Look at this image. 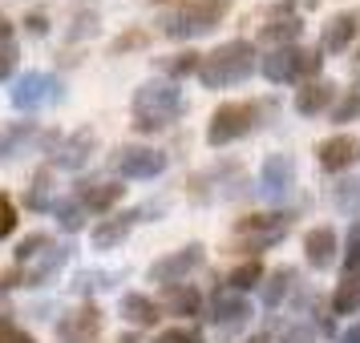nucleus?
I'll use <instances>...</instances> for the list:
<instances>
[{
	"label": "nucleus",
	"mask_w": 360,
	"mask_h": 343,
	"mask_svg": "<svg viewBox=\"0 0 360 343\" xmlns=\"http://www.w3.org/2000/svg\"><path fill=\"white\" fill-rule=\"evenodd\" d=\"M8 36H13V25H8V17L0 13V45H8Z\"/></svg>",
	"instance_id": "obj_45"
},
{
	"label": "nucleus",
	"mask_w": 360,
	"mask_h": 343,
	"mask_svg": "<svg viewBox=\"0 0 360 343\" xmlns=\"http://www.w3.org/2000/svg\"><path fill=\"white\" fill-rule=\"evenodd\" d=\"M247 343H267V335H251V339H247Z\"/></svg>",
	"instance_id": "obj_48"
},
{
	"label": "nucleus",
	"mask_w": 360,
	"mask_h": 343,
	"mask_svg": "<svg viewBox=\"0 0 360 343\" xmlns=\"http://www.w3.org/2000/svg\"><path fill=\"white\" fill-rule=\"evenodd\" d=\"M332 311L336 315H356L360 311V275H348L336 287V295H332Z\"/></svg>",
	"instance_id": "obj_26"
},
{
	"label": "nucleus",
	"mask_w": 360,
	"mask_h": 343,
	"mask_svg": "<svg viewBox=\"0 0 360 343\" xmlns=\"http://www.w3.org/2000/svg\"><path fill=\"white\" fill-rule=\"evenodd\" d=\"M166 307H170V315H198L202 311V295L195 291V287H170V295H166Z\"/></svg>",
	"instance_id": "obj_24"
},
{
	"label": "nucleus",
	"mask_w": 360,
	"mask_h": 343,
	"mask_svg": "<svg viewBox=\"0 0 360 343\" xmlns=\"http://www.w3.org/2000/svg\"><path fill=\"white\" fill-rule=\"evenodd\" d=\"M13 69H17V45L8 41V45H0V81H4Z\"/></svg>",
	"instance_id": "obj_41"
},
{
	"label": "nucleus",
	"mask_w": 360,
	"mask_h": 343,
	"mask_svg": "<svg viewBox=\"0 0 360 343\" xmlns=\"http://www.w3.org/2000/svg\"><path fill=\"white\" fill-rule=\"evenodd\" d=\"M53 218H57V227L61 230H82L85 227V206L82 198H61V202H53Z\"/></svg>",
	"instance_id": "obj_25"
},
{
	"label": "nucleus",
	"mask_w": 360,
	"mask_h": 343,
	"mask_svg": "<svg viewBox=\"0 0 360 343\" xmlns=\"http://www.w3.org/2000/svg\"><path fill=\"white\" fill-rule=\"evenodd\" d=\"M227 13H231V0H195V4H186L182 13L166 17L162 33H166V36H174V41L214 33V29H219V20L227 17Z\"/></svg>",
	"instance_id": "obj_3"
},
{
	"label": "nucleus",
	"mask_w": 360,
	"mask_h": 343,
	"mask_svg": "<svg viewBox=\"0 0 360 343\" xmlns=\"http://www.w3.org/2000/svg\"><path fill=\"white\" fill-rule=\"evenodd\" d=\"M288 227V214L271 210V214H247L235 222V234H259V230H283Z\"/></svg>",
	"instance_id": "obj_27"
},
{
	"label": "nucleus",
	"mask_w": 360,
	"mask_h": 343,
	"mask_svg": "<svg viewBox=\"0 0 360 343\" xmlns=\"http://www.w3.org/2000/svg\"><path fill=\"white\" fill-rule=\"evenodd\" d=\"M45 246H49V238H45V234H29V238L17 246V262H20V267H25V262H33Z\"/></svg>",
	"instance_id": "obj_35"
},
{
	"label": "nucleus",
	"mask_w": 360,
	"mask_h": 343,
	"mask_svg": "<svg viewBox=\"0 0 360 343\" xmlns=\"http://www.w3.org/2000/svg\"><path fill=\"white\" fill-rule=\"evenodd\" d=\"M122 315L130 319L134 327H150V323H158V303L154 299H146V295H122Z\"/></svg>",
	"instance_id": "obj_22"
},
{
	"label": "nucleus",
	"mask_w": 360,
	"mask_h": 343,
	"mask_svg": "<svg viewBox=\"0 0 360 343\" xmlns=\"http://www.w3.org/2000/svg\"><path fill=\"white\" fill-rule=\"evenodd\" d=\"M255 69H259L255 45H251V41H227V45H219L214 53H207V57H202L198 77H202V85H207V89H227V85L247 81Z\"/></svg>",
	"instance_id": "obj_1"
},
{
	"label": "nucleus",
	"mask_w": 360,
	"mask_h": 343,
	"mask_svg": "<svg viewBox=\"0 0 360 343\" xmlns=\"http://www.w3.org/2000/svg\"><path fill=\"white\" fill-rule=\"evenodd\" d=\"M288 343H311V335H308V331H300V327H295L292 335H288Z\"/></svg>",
	"instance_id": "obj_46"
},
{
	"label": "nucleus",
	"mask_w": 360,
	"mask_h": 343,
	"mask_svg": "<svg viewBox=\"0 0 360 343\" xmlns=\"http://www.w3.org/2000/svg\"><path fill=\"white\" fill-rule=\"evenodd\" d=\"M114 170L122 178H158L166 170V154L162 149H150V146H122L114 154Z\"/></svg>",
	"instance_id": "obj_6"
},
{
	"label": "nucleus",
	"mask_w": 360,
	"mask_h": 343,
	"mask_svg": "<svg viewBox=\"0 0 360 343\" xmlns=\"http://www.w3.org/2000/svg\"><path fill=\"white\" fill-rule=\"evenodd\" d=\"M179 114H182V93L174 81H146L134 89V126L142 133L162 130Z\"/></svg>",
	"instance_id": "obj_2"
},
{
	"label": "nucleus",
	"mask_w": 360,
	"mask_h": 343,
	"mask_svg": "<svg viewBox=\"0 0 360 343\" xmlns=\"http://www.w3.org/2000/svg\"><path fill=\"white\" fill-rule=\"evenodd\" d=\"M154 343H202V335L195 327H170L162 335H154Z\"/></svg>",
	"instance_id": "obj_37"
},
{
	"label": "nucleus",
	"mask_w": 360,
	"mask_h": 343,
	"mask_svg": "<svg viewBox=\"0 0 360 343\" xmlns=\"http://www.w3.org/2000/svg\"><path fill=\"white\" fill-rule=\"evenodd\" d=\"M98 33V13H77L73 17V29H69V41H82V36Z\"/></svg>",
	"instance_id": "obj_36"
},
{
	"label": "nucleus",
	"mask_w": 360,
	"mask_h": 343,
	"mask_svg": "<svg viewBox=\"0 0 360 343\" xmlns=\"http://www.w3.org/2000/svg\"><path fill=\"white\" fill-rule=\"evenodd\" d=\"M0 343H37L29 331H20V327L13 323H0Z\"/></svg>",
	"instance_id": "obj_42"
},
{
	"label": "nucleus",
	"mask_w": 360,
	"mask_h": 343,
	"mask_svg": "<svg viewBox=\"0 0 360 343\" xmlns=\"http://www.w3.org/2000/svg\"><path fill=\"white\" fill-rule=\"evenodd\" d=\"M300 65H304V49H295V45H288V49H271L267 57H259V69L267 81H292V77H300Z\"/></svg>",
	"instance_id": "obj_13"
},
{
	"label": "nucleus",
	"mask_w": 360,
	"mask_h": 343,
	"mask_svg": "<svg viewBox=\"0 0 360 343\" xmlns=\"http://www.w3.org/2000/svg\"><path fill=\"white\" fill-rule=\"evenodd\" d=\"M283 234H288V227H283V230H259V234H239L235 250H243V255H255V250H267V246L283 243Z\"/></svg>",
	"instance_id": "obj_29"
},
{
	"label": "nucleus",
	"mask_w": 360,
	"mask_h": 343,
	"mask_svg": "<svg viewBox=\"0 0 360 343\" xmlns=\"http://www.w3.org/2000/svg\"><path fill=\"white\" fill-rule=\"evenodd\" d=\"M360 114V93H348V97L340 101V105H336V114H332V121H352V117Z\"/></svg>",
	"instance_id": "obj_39"
},
{
	"label": "nucleus",
	"mask_w": 360,
	"mask_h": 343,
	"mask_svg": "<svg viewBox=\"0 0 360 343\" xmlns=\"http://www.w3.org/2000/svg\"><path fill=\"white\" fill-rule=\"evenodd\" d=\"M98 331H101V311L98 307H82V311H73V315H65V319L57 323L61 343H89Z\"/></svg>",
	"instance_id": "obj_14"
},
{
	"label": "nucleus",
	"mask_w": 360,
	"mask_h": 343,
	"mask_svg": "<svg viewBox=\"0 0 360 343\" xmlns=\"http://www.w3.org/2000/svg\"><path fill=\"white\" fill-rule=\"evenodd\" d=\"M292 283H295V271H292V267H276L271 275L263 278V291H259L263 307H279V303H283V295L292 291Z\"/></svg>",
	"instance_id": "obj_23"
},
{
	"label": "nucleus",
	"mask_w": 360,
	"mask_h": 343,
	"mask_svg": "<svg viewBox=\"0 0 360 343\" xmlns=\"http://www.w3.org/2000/svg\"><path fill=\"white\" fill-rule=\"evenodd\" d=\"M251 126H255V105H247V101H227V105H219V109L211 114L207 142H211L214 149L231 146V142H239Z\"/></svg>",
	"instance_id": "obj_4"
},
{
	"label": "nucleus",
	"mask_w": 360,
	"mask_h": 343,
	"mask_svg": "<svg viewBox=\"0 0 360 343\" xmlns=\"http://www.w3.org/2000/svg\"><path fill=\"white\" fill-rule=\"evenodd\" d=\"M304 259H308V267H316V271L332 267V262H336V230L332 227L308 230V234H304Z\"/></svg>",
	"instance_id": "obj_16"
},
{
	"label": "nucleus",
	"mask_w": 360,
	"mask_h": 343,
	"mask_svg": "<svg viewBox=\"0 0 360 343\" xmlns=\"http://www.w3.org/2000/svg\"><path fill=\"white\" fill-rule=\"evenodd\" d=\"M134 222H138V210H126V214H110V218H98V227L89 230V238L98 250H114L130 238Z\"/></svg>",
	"instance_id": "obj_11"
},
{
	"label": "nucleus",
	"mask_w": 360,
	"mask_h": 343,
	"mask_svg": "<svg viewBox=\"0 0 360 343\" xmlns=\"http://www.w3.org/2000/svg\"><path fill=\"white\" fill-rule=\"evenodd\" d=\"M61 81L49 77V73H25L13 81V105H17L20 114H29L37 105H45V101H61Z\"/></svg>",
	"instance_id": "obj_5"
},
{
	"label": "nucleus",
	"mask_w": 360,
	"mask_h": 343,
	"mask_svg": "<svg viewBox=\"0 0 360 343\" xmlns=\"http://www.w3.org/2000/svg\"><path fill=\"white\" fill-rule=\"evenodd\" d=\"M105 278L110 275H101V271H82V275H77V291L89 295V291H98V287H110Z\"/></svg>",
	"instance_id": "obj_40"
},
{
	"label": "nucleus",
	"mask_w": 360,
	"mask_h": 343,
	"mask_svg": "<svg viewBox=\"0 0 360 343\" xmlns=\"http://www.w3.org/2000/svg\"><path fill=\"white\" fill-rule=\"evenodd\" d=\"M122 194H126V186H117V182H82V190H77L85 210H110L122 202Z\"/></svg>",
	"instance_id": "obj_19"
},
{
	"label": "nucleus",
	"mask_w": 360,
	"mask_h": 343,
	"mask_svg": "<svg viewBox=\"0 0 360 343\" xmlns=\"http://www.w3.org/2000/svg\"><path fill=\"white\" fill-rule=\"evenodd\" d=\"M332 97H336V85L332 81H308L304 89H295V114H304V117L324 114L332 105Z\"/></svg>",
	"instance_id": "obj_18"
},
{
	"label": "nucleus",
	"mask_w": 360,
	"mask_h": 343,
	"mask_svg": "<svg viewBox=\"0 0 360 343\" xmlns=\"http://www.w3.org/2000/svg\"><path fill=\"white\" fill-rule=\"evenodd\" d=\"M263 278H267V275H263L259 262H239V267H235V271L227 275V287L243 295V291H251V287H259Z\"/></svg>",
	"instance_id": "obj_28"
},
{
	"label": "nucleus",
	"mask_w": 360,
	"mask_h": 343,
	"mask_svg": "<svg viewBox=\"0 0 360 343\" xmlns=\"http://www.w3.org/2000/svg\"><path fill=\"white\" fill-rule=\"evenodd\" d=\"M356 57H360V53H356Z\"/></svg>",
	"instance_id": "obj_49"
},
{
	"label": "nucleus",
	"mask_w": 360,
	"mask_h": 343,
	"mask_svg": "<svg viewBox=\"0 0 360 343\" xmlns=\"http://www.w3.org/2000/svg\"><path fill=\"white\" fill-rule=\"evenodd\" d=\"M292 182H295V166L288 154H267L259 166V190L263 198H271V202H283V198H292Z\"/></svg>",
	"instance_id": "obj_8"
},
{
	"label": "nucleus",
	"mask_w": 360,
	"mask_h": 343,
	"mask_svg": "<svg viewBox=\"0 0 360 343\" xmlns=\"http://www.w3.org/2000/svg\"><path fill=\"white\" fill-rule=\"evenodd\" d=\"M320 69V53L316 49H304V65H300V77H311Z\"/></svg>",
	"instance_id": "obj_44"
},
{
	"label": "nucleus",
	"mask_w": 360,
	"mask_h": 343,
	"mask_svg": "<svg viewBox=\"0 0 360 343\" xmlns=\"http://www.w3.org/2000/svg\"><path fill=\"white\" fill-rule=\"evenodd\" d=\"M13 230H17V206L0 194V238H8Z\"/></svg>",
	"instance_id": "obj_38"
},
{
	"label": "nucleus",
	"mask_w": 360,
	"mask_h": 343,
	"mask_svg": "<svg viewBox=\"0 0 360 343\" xmlns=\"http://www.w3.org/2000/svg\"><path fill=\"white\" fill-rule=\"evenodd\" d=\"M53 190H57V186H53V166H41V170L33 174V182H29L25 206H29V210H53V202H57Z\"/></svg>",
	"instance_id": "obj_20"
},
{
	"label": "nucleus",
	"mask_w": 360,
	"mask_h": 343,
	"mask_svg": "<svg viewBox=\"0 0 360 343\" xmlns=\"http://www.w3.org/2000/svg\"><path fill=\"white\" fill-rule=\"evenodd\" d=\"M25 29H29L33 36H45V33H49V20H45V13H29V17H25Z\"/></svg>",
	"instance_id": "obj_43"
},
{
	"label": "nucleus",
	"mask_w": 360,
	"mask_h": 343,
	"mask_svg": "<svg viewBox=\"0 0 360 343\" xmlns=\"http://www.w3.org/2000/svg\"><path fill=\"white\" fill-rule=\"evenodd\" d=\"M336 206H340L344 214H356L360 210V178L340 182V186H336Z\"/></svg>",
	"instance_id": "obj_32"
},
{
	"label": "nucleus",
	"mask_w": 360,
	"mask_h": 343,
	"mask_svg": "<svg viewBox=\"0 0 360 343\" xmlns=\"http://www.w3.org/2000/svg\"><path fill=\"white\" fill-rule=\"evenodd\" d=\"M360 29V13H336L320 33V53H344Z\"/></svg>",
	"instance_id": "obj_15"
},
{
	"label": "nucleus",
	"mask_w": 360,
	"mask_h": 343,
	"mask_svg": "<svg viewBox=\"0 0 360 343\" xmlns=\"http://www.w3.org/2000/svg\"><path fill=\"white\" fill-rule=\"evenodd\" d=\"M340 343H360V323L356 327H352V331H348V335H344V339Z\"/></svg>",
	"instance_id": "obj_47"
},
{
	"label": "nucleus",
	"mask_w": 360,
	"mask_h": 343,
	"mask_svg": "<svg viewBox=\"0 0 360 343\" xmlns=\"http://www.w3.org/2000/svg\"><path fill=\"white\" fill-rule=\"evenodd\" d=\"M304 33V25L295 17H279L271 20V25H263L259 29V41L263 45H271V49H288V45H295V36Z\"/></svg>",
	"instance_id": "obj_21"
},
{
	"label": "nucleus",
	"mask_w": 360,
	"mask_h": 343,
	"mask_svg": "<svg viewBox=\"0 0 360 343\" xmlns=\"http://www.w3.org/2000/svg\"><path fill=\"white\" fill-rule=\"evenodd\" d=\"M316 154H320V166H324L328 174H344V170H352V166L360 162V142L348 137V133H336V137H328Z\"/></svg>",
	"instance_id": "obj_10"
},
{
	"label": "nucleus",
	"mask_w": 360,
	"mask_h": 343,
	"mask_svg": "<svg viewBox=\"0 0 360 343\" xmlns=\"http://www.w3.org/2000/svg\"><path fill=\"white\" fill-rule=\"evenodd\" d=\"M162 69L170 73V77H191V73L202 69V57H198V53H174V57L162 61Z\"/></svg>",
	"instance_id": "obj_31"
},
{
	"label": "nucleus",
	"mask_w": 360,
	"mask_h": 343,
	"mask_svg": "<svg viewBox=\"0 0 360 343\" xmlns=\"http://www.w3.org/2000/svg\"><path fill=\"white\" fill-rule=\"evenodd\" d=\"M29 137H33V126H29V121H25V126H13V130H0V162L13 158Z\"/></svg>",
	"instance_id": "obj_30"
},
{
	"label": "nucleus",
	"mask_w": 360,
	"mask_h": 343,
	"mask_svg": "<svg viewBox=\"0 0 360 343\" xmlns=\"http://www.w3.org/2000/svg\"><path fill=\"white\" fill-rule=\"evenodd\" d=\"M195 267H202V246L191 243L182 246V250H174V255H162L158 262H150V283H162V287H179L182 278L191 275Z\"/></svg>",
	"instance_id": "obj_7"
},
{
	"label": "nucleus",
	"mask_w": 360,
	"mask_h": 343,
	"mask_svg": "<svg viewBox=\"0 0 360 343\" xmlns=\"http://www.w3.org/2000/svg\"><path fill=\"white\" fill-rule=\"evenodd\" d=\"M69 255H73V246H53L49 243L33 262H25V287H41V283H49V278L69 262Z\"/></svg>",
	"instance_id": "obj_12"
},
{
	"label": "nucleus",
	"mask_w": 360,
	"mask_h": 343,
	"mask_svg": "<svg viewBox=\"0 0 360 343\" xmlns=\"http://www.w3.org/2000/svg\"><path fill=\"white\" fill-rule=\"evenodd\" d=\"M247 315H251V303H247L239 291H227V287H223V291H214V299H211V319H214L219 327H239Z\"/></svg>",
	"instance_id": "obj_17"
},
{
	"label": "nucleus",
	"mask_w": 360,
	"mask_h": 343,
	"mask_svg": "<svg viewBox=\"0 0 360 343\" xmlns=\"http://www.w3.org/2000/svg\"><path fill=\"white\" fill-rule=\"evenodd\" d=\"M344 271H348V275H360V222H352V230H348V250H344Z\"/></svg>",
	"instance_id": "obj_33"
},
{
	"label": "nucleus",
	"mask_w": 360,
	"mask_h": 343,
	"mask_svg": "<svg viewBox=\"0 0 360 343\" xmlns=\"http://www.w3.org/2000/svg\"><path fill=\"white\" fill-rule=\"evenodd\" d=\"M94 149H98V133L82 126V130H73L69 137H61L57 146H53V166H61V170H82L89 158H94Z\"/></svg>",
	"instance_id": "obj_9"
},
{
	"label": "nucleus",
	"mask_w": 360,
	"mask_h": 343,
	"mask_svg": "<svg viewBox=\"0 0 360 343\" xmlns=\"http://www.w3.org/2000/svg\"><path fill=\"white\" fill-rule=\"evenodd\" d=\"M150 45V36L142 33V29H134V33H122L114 41V45H110V53H114V57H122V53H134V49H146Z\"/></svg>",
	"instance_id": "obj_34"
}]
</instances>
